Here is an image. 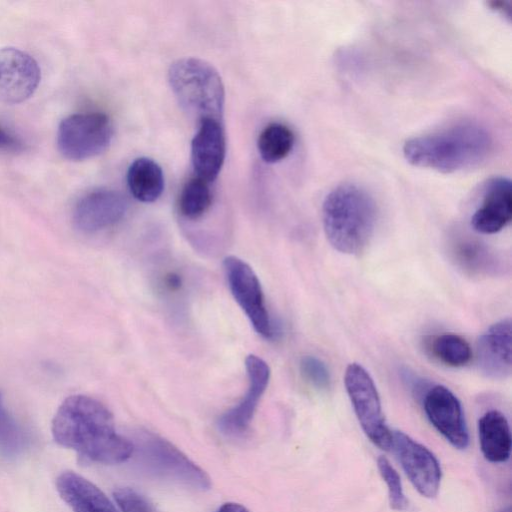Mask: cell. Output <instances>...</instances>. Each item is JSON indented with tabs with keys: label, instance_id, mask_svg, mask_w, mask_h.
Returning <instances> with one entry per match:
<instances>
[{
	"label": "cell",
	"instance_id": "f1b7e54d",
	"mask_svg": "<svg viewBox=\"0 0 512 512\" xmlns=\"http://www.w3.org/2000/svg\"><path fill=\"white\" fill-rule=\"evenodd\" d=\"M17 145V139L0 125V148L10 149Z\"/></svg>",
	"mask_w": 512,
	"mask_h": 512
},
{
	"label": "cell",
	"instance_id": "484cf974",
	"mask_svg": "<svg viewBox=\"0 0 512 512\" xmlns=\"http://www.w3.org/2000/svg\"><path fill=\"white\" fill-rule=\"evenodd\" d=\"M300 372L305 380L317 389L329 388L331 382L329 369L318 357L304 356L300 361Z\"/></svg>",
	"mask_w": 512,
	"mask_h": 512
},
{
	"label": "cell",
	"instance_id": "e0dca14e",
	"mask_svg": "<svg viewBox=\"0 0 512 512\" xmlns=\"http://www.w3.org/2000/svg\"><path fill=\"white\" fill-rule=\"evenodd\" d=\"M447 250L454 265L467 275L487 277L496 275L501 269L500 260L495 252L475 238H453Z\"/></svg>",
	"mask_w": 512,
	"mask_h": 512
},
{
	"label": "cell",
	"instance_id": "83f0119b",
	"mask_svg": "<svg viewBox=\"0 0 512 512\" xmlns=\"http://www.w3.org/2000/svg\"><path fill=\"white\" fill-rule=\"evenodd\" d=\"M402 372L403 381L410 388V390L417 395L423 396L427 389L430 387L428 383L408 370Z\"/></svg>",
	"mask_w": 512,
	"mask_h": 512
},
{
	"label": "cell",
	"instance_id": "d6986e66",
	"mask_svg": "<svg viewBox=\"0 0 512 512\" xmlns=\"http://www.w3.org/2000/svg\"><path fill=\"white\" fill-rule=\"evenodd\" d=\"M481 452L491 463H504L511 454L512 438L507 418L498 410L485 412L478 420Z\"/></svg>",
	"mask_w": 512,
	"mask_h": 512
},
{
	"label": "cell",
	"instance_id": "52a82bcc",
	"mask_svg": "<svg viewBox=\"0 0 512 512\" xmlns=\"http://www.w3.org/2000/svg\"><path fill=\"white\" fill-rule=\"evenodd\" d=\"M344 385L365 435L374 445L389 450L392 430L385 421L380 396L369 372L359 363H350L345 369Z\"/></svg>",
	"mask_w": 512,
	"mask_h": 512
},
{
	"label": "cell",
	"instance_id": "f546056e",
	"mask_svg": "<svg viewBox=\"0 0 512 512\" xmlns=\"http://www.w3.org/2000/svg\"><path fill=\"white\" fill-rule=\"evenodd\" d=\"M217 512H250L246 507L239 503L228 502L223 504Z\"/></svg>",
	"mask_w": 512,
	"mask_h": 512
},
{
	"label": "cell",
	"instance_id": "ba28073f",
	"mask_svg": "<svg viewBox=\"0 0 512 512\" xmlns=\"http://www.w3.org/2000/svg\"><path fill=\"white\" fill-rule=\"evenodd\" d=\"M223 266L231 294L255 331L266 339L275 338L278 330L267 310L261 283L254 270L236 256L226 257Z\"/></svg>",
	"mask_w": 512,
	"mask_h": 512
},
{
	"label": "cell",
	"instance_id": "30bf717a",
	"mask_svg": "<svg viewBox=\"0 0 512 512\" xmlns=\"http://www.w3.org/2000/svg\"><path fill=\"white\" fill-rule=\"evenodd\" d=\"M424 412L433 427L456 449L469 445V433L459 399L443 385H431L422 396Z\"/></svg>",
	"mask_w": 512,
	"mask_h": 512
},
{
	"label": "cell",
	"instance_id": "6da1fadb",
	"mask_svg": "<svg viewBox=\"0 0 512 512\" xmlns=\"http://www.w3.org/2000/svg\"><path fill=\"white\" fill-rule=\"evenodd\" d=\"M51 428L59 445L74 450L85 460L118 464L132 457V441L116 431L112 413L92 397L66 398L57 409Z\"/></svg>",
	"mask_w": 512,
	"mask_h": 512
},
{
	"label": "cell",
	"instance_id": "ffe728a7",
	"mask_svg": "<svg viewBox=\"0 0 512 512\" xmlns=\"http://www.w3.org/2000/svg\"><path fill=\"white\" fill-rule=\"evenodd\" d=\"M127 185L135 199L144 203L156 201L164 190V174L160 165L148 157H139L129 166Z\"/></svg>",
	"mask_w": 512,
	"mask_h": 512
},
{
	"label": "cell",
	"instance_id": "7a4b0ae2",
	"mask_svg": "<svg viewBox=\"0 0 512 512\" xmlns=\"http://www.w3.org/2000/svg\"><path fill=\"white\" fill-rule=\"evenodd\" d=\"M493 149L490 133L474 122H459L412 137L403 145L413 166L441 173L471 169L485 162Z\"/></svg>",
	"mask_w": 512,
	"mask_h": 512
},
{
	"label": "cell",
	"instance_id": "8992f818",
	"mask_svg": "<svg viewBox=\"0 0 512 512\" xmlns=\"http://www.w3.org/2000/svg\"><path fill=\"white\" fill-rule=\"evenodd\" d=\"M114 130L110 118L100 112L76 113L64 118L57 131V147L70 161H83L104 152Z\"/></svg>",
	"mask_w": 512,
	"mask_h": 512
},
{
	"label": "cell",
	"instance_id": "1f68e13d",
	"mask_svg": "<svg viewBox=\"0 0 512 512\" xmlns=\"http://www.w3.org/2000/svg\"><path fill=\"white\" fill-rule=\"evenodd\" d=\"M497 512H511V509H510V507H506V508H502L501 510H499Z\"/></svg>",
	"mask_w": 512,
	"mask_h": 512
},
{
	"label": "cell",
	"instance_id": "277c9868",
	"mask_svg": "<svg viewBox=\"0 0 512 512\" xmlns=\"http://www.w3.org/2000/svg\"><path fill=\"white\" fill-rule=\"evenodd\" d=\"M168 81L182 109L200 124L222 121L225 90L218 71L208 62L193 57L173 62Z\"/></svg>",
	"mask_w": 512,
	"mask_h": 512
},
{
	"label": "cell",
	"instance_id": "7402d4cb",
	"mask_svg": "<svg viewBox=\"0 0 512 512\" xmlns=\"http://www.w3.org/2000/svg\"><path fill=\"white\" fill-rule=\"evenodd\" d=\"M212 202L213 194L209 183L194 177L182 187L178 198V211L187 220H197L210 210Z\"/></svg>",
	"mask_w": 512,
	"mask_h": 512
},
{
	"label": "cell",
	"instance_id": "4316f807",
	"mask_svg": "<svg viewBox=\"0 0 512 512\" xmlns=\"http://www.w3.org/2000/svg\"><path fill=\"white\" fill-rule=\"evenodd\" d=\"M113 495L121 512H159L144 495L132 488H119Z\"/></svg>",
	"mask_w": 512,
	"mask_h": 512
},
{
	"label": "cell",
	"instance_id": "9c48e42d",
	"mask_svg": "<svg viewBox=\"0 0 512 512\" xmlns=\"http://www.w3.org/2000/svg\"><path fill=\"white\" fill-rule=\"evenodd\" d=\"M414 488L426 498L439 491L442 471L435 455L402 431L394 430L391 447Z\"/></svg>",
	"mask_w": 512,
	"mask_h": 512
},
{
	"label": "cell",
	"instance_id": "7c38bea8",
	"mask_svg": "<svg viewBox=\"0 0 512 512\" xmlns=\"http://www.w3.org/2000/svg\"><path fill=\"white\" fill-rule=\"evenodd\" d=\"M245 367L248 376L245 395L217 421L219 430L229 436H240L247 431L270 379L268 364L256 355L246 357Z\"/></svg>",
	"mask_w": 512,
	"mask_h": 512
},
{
	"label": "cell",
	"instance_id": "5b68a950",
	"mask_svg": "<svg viewBox=\"0 0 512 512\" xmlns=\"http://www.w3.org/2000/svg\"><path fill=\"white\" fill-rule=\"evenodd\" d=\"M132 443V457L135 456L136 464L146 474L197 491L211 487L208 474L163 437L140 430Z\"/></svg>",
	"mask_w": 512,
	"mask_h": 512
},
{
	"label": "cell",
	"instance_id": "9a60e30c",
	"mask_svg": "<svg viewBox=\"0 0 512 512\" xmlns=\"http://www.w3.org/2000/svg\"><path fill=\"white\" fill-rule=\"evenodd\" d=\"M511 320L492 324L478 338L476 359L479 370L491 379H505L512 371Z\"/></svg>",
	"mask_w": 512,
	"mask_h": 512
},
{
	"label": "cell",
	"instance_id": "44dd1931",
	"mask_svg": "<svg viewBox=\"0 0 512 512\" xmlns=\"http://www.w3.org/2000/svg\"><path fill=\"white\" fill-rule=\"evenodd\" d=\"M294 141V133L287 125L274 122L260 132L257 148L265 162L277 163L290 154Z\"/></svg>",
	"mask_w": 512,
	"mask_h": 512
},
{
	"label": "cell",
	"instance_id": "3957f363",
	"mask_svg": "<svg viewBox=\"0 0 512 512\" xmlns=\"http://www.w3.org/2000/svg\"><path fill=\"white\" fill-rule=\"evenodd\" d=\"M377 206L361 186L343 183L332 189L322 205V222L330 245L344 254H359L370 242L377 223Z\"/></svg>",
	"mask_w": 512,
	"mask_h": 512
},
{
	"label": "cell",
	"instance_id": "4dcf8cb0",
	"mask_svg": "<svg viewBox=\"0 0 512 512\" xmlns=\"http://www.w3.org/2000/svg\"><path fill=\"white\" fill-rule=\"evenodd\" d=\"M166 285L171 290H176L180 287L181 281L180 278L175 274H170L166 277L165 280Z\"/></svg>",
	"mask_w": 512,
	"mask_h": 512
},
{
	"label": "cell",
	"instance_id": "5bb4252c",
	"mask_svg": "<svg viewBox=\"0 0 512 512\" xmlns=\"http://www.w3.org/2000/svg\"><path fill=\"white\" fill-rule=\"evenodd\" d=\"M226 156V136L222 121L206 120L191 142V161L196 177L210 183L219 175Z\"/></svg>",
	"mask_w": 512,
	"mask_h": 512
},
{
	"label": "cell",
	"instance_id": "cb8c5ba5",
	"mask_svg": "<svg viewBox=\"0 0 512 512\" xmlns=\"http://www.w3.org/2000/svg\"><path fill=\"white\" fill-rule=\"evenodd\" d=\"M24 446L23 430L6 408L0 391V455L15 457L22 452Z\"/></svg>",
	"mask_w": 512,
	"mask_h": 512
},
{
	"label": "cell",
	"instance_id": "ac0fdd59",
	"mask_svg": "<svg viewBox=\"0 0 512 512\" xmlns=\"http://www.w3.org/2000/svg\"><path fill=\"white\" fill-rule=\"evenodd\" d=\"M56 489L74 512H118L96 485L75 472L60 474L56 480Z\"/></svg>",
	"mask_w": 512,
	"mask_h": 512
},
{
	"label": "cell",
	"instance_id": "8fae6325",
	"mask_svg": "<svg viewBox=\"0 0 512 512\" xmlns=\"http://www.w3.org/2000/svg\"><path fill=\"white\" fill-rule=\"evenodd\" d=\"M41 70L27 52L14 47L0 48V102L19 104L37 90Z\"/></svg>",
	"mask_w": 512,
	"mask_h": 512
},
{
	"label": "cell",
	"instance_id": "603a6c76",
	"mask_svg": "<svg viewBox=\"0 0 512 512\" xmlns=\"http://www.w3.org/2000/svg\"><path fill=\"white\" fill-rule=\"evenodd\" d=\"M427 349L435 359L450 367H462L472 357L469 343L461 336L452 333L430 338Z\"/></svg>",
	"mask_w": 512,
	"mask_h": 512
},
{
	"label": "cell",
	"instance_id": "2e32d148",
	"mask_svg": "<svg viewBox=\"0 0 512 512\" xmlns=\"http://www.w3.org/2000/svg\"><path fill=\"white\" fill-rule=\"evenodd\" d=\"M512 217L511 181L495 177L487 182L481 204L471 217L472 228L482 234H494L506 227Z\"/></svg>",
	"mask_w": 512,
	"mask_h": 512
},
{
	"label": "cell",
	"instance_id": "4fadbf2b",
	"mask_svg": "<svg viewBox=\"0 0 512 512\" xmlns=\"http://www.w3.org/2000/svg\"><path fill=\"white\" fill-rule=\"evenodd\" d=\"M127 209L128 202L120 192L93 190L77 201L72 214L73 224L85 233L98 232L121 221Z\"/></svg>",
	"mask_w": 512,
	"mask_h": 512
},
{
	"label": "cell",
	"instance_id": "d4e9b609",
	"mask_svg": "<svg viewBox=\"0 0 512 512\" xmlns=\"http://www.w3.org/2000/svg\"><path fill=\"white\" fill-rule=\"evenodd\" d=\"M377 467L388 489L390 508L395 511H405L409 502L404 494L398 472L384 456L377 458Z\"/></svg>",
	"mask_w": 512,
	"mask_h": 512
}]
</instances>
